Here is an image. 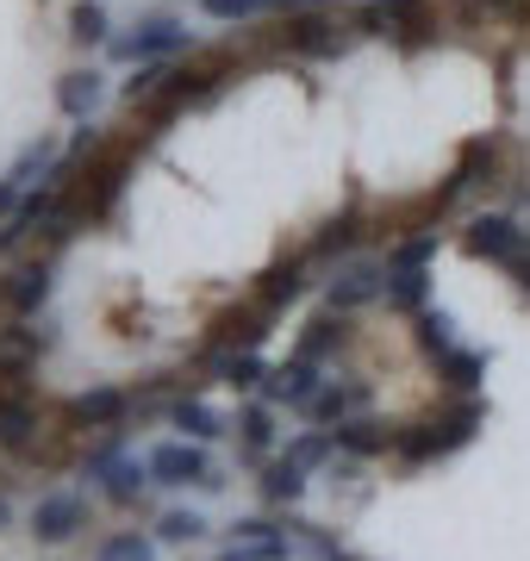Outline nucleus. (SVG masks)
<instances>
[{
	"mask_svg": "<svg viewBox=\"0 0 530 561\" xmlns=\"http://www.w3.org/2000/svg\"><path fill=\"white\" fill-rule=\"evenodd\" d=\"M462 243H469V256L506 268V275L530 294V231L511 219V213H474V219L462 225Z\"/></svg>",
	"mask_w": 530,
	"mask_h": 561,
	"instance_id": "f257e3e1",
	"label": "nucleus"
},
{
	"mask_svg": "<svg viewBox=\"0 0 530 561\" xmlns=\"http://www.w3.org/2000/svg\"><path fill=\"white\" fill-rule=\"evenodd\" d=\"M106 50H113V62H131V69H143V62H175V57H194V32H187V20H175V13H143V20L131 25V32H119Z\"/></svg>",
	"mask_w": 530,
	"mask_h": 561,
	"instance_id": "f03ea898",
	"label": "nucleus"
},
{
	"mask_svg": "<svg viewBox=\"0 0 530 561\" xmlns=\"http://www.w3.org/2000/svg\"><path fill=\"white\" fill-rule=\"evenodd\" d=\"M481 419H487V405H481V393L474 400H456V412L449 419H430V424H412V431H400V443H393V456L400 461H430V456H456L462 443L481 431Z\"/></svg>",
	"mask_w": 530,
	"mask_h": 561,
	"instance_id": "7ed1b4c3",
	"label": "nucleus"
},
{
	"mask_svg": "<svg viewBox=\"0 0 530 561\" xmlns=\"http://www.w3.org/2000/svg\"><path fill=\"white\" fill-rule=\"evenodd\" d=\"M325 381H331L325 368L293 350L287 362H275V368L263 375V393H256V400H268L275 412H307V405L319 400V387H325Z\"/></svg>",
	"mask_w": 530,
	"mask_h": 561,
	"instance_id": "20e7f679",
	"label": "nucleus"
},
{
	"mask_svg": "<svg viewBox=\"0 0 530 561\" xmlns=\"http://www.w3.org/2000/svg\"><path fill=\"white\" fill-rule=\"evenodd\" d=\"M143 461H150V481L157 486H219L212 481V456H206V443H194V437L157 443Z\"/></svg>",
	"mask_w": 530,
	"mask_h": 561,
	"instance_id": "39448f33",
	"label": "nucleus"
},
{
	"mask_svg": "<svg viewBox=\"0 0 530 561\" xmlns=\"http://www.w3.org/2000/svg\"><path fill=\"white\" fill-rule=\"evenodd\" d=\"M425 20H430V0H368L356 32L368 38H400V44H418L425 38Z\"/></svg>",
	"mask_w": 530,
	"mask_h": 561,
	"instance_id": "423d86ee",
	"label": "nucleus"
},
{
	"mask_svg": "<svg viewBox=\"0 0 530 561\" xmlns=\"http://www.w3.org/2000/svg\"><path fill=\"white\" fill-rule=\"evenodd\" d=\"M388 300V262H349V268H337L325 287V306L331 312H362V306Z\"/></svg>",
	"mask_w": 530,
	"mask_h": 561,
	"instance_id": "0eeeda50",
	"label": "nucleus"
},
{
	"mask_svg": "<svg viewBox=\"0 0 530 561\" xmlns=\"http://www.w3.org/2000/svg\"><path fill=\"white\" fill-rule=\"evenodd\" d=\"M307 287H312V256L300 250V256H281V262H268L263 275H256V287H250V300H263L275 319H281L293 300H307Z\"/></svg>",
	"mask_w": 530,
	"mask_h": 561,
	"instance_id": "6e6552de",
	"label": "nucleus"
},
{
	"mask_svg": "<svg viewBox=\"0 0 530 561\" xmlns=\"http://www.w3.org/2000/svg\"><path fill=\"white\" fill-rule=\"evenodd\" d=\"M57 294V280H50V256H32V262H13V275L0 280V300L13 319H38L44 306Z\"/></svg>",
	"mask_w": 530,
	"mask_h": 561,
	"instance_id": "1a4fd4ad",
	"label": "nucleus"
},
{
	"mask_svg": "<svg viewBox=\"0 0 530 561\" xmlns=\"http://www.w3.org/2000/svg\"><path fill=\"white\" fill-rule=\"evenodd\" d=\"M82 530H88L82 493H38V505H32V537L38 542H76Z\"/></svg>",
	"mask_w": 530,
	"mask_h": 561,
	"instance_id": "9d476101",
	"label": "nucleus"
},
{
	"mask_svg": "<svg viewBox=\"0 0 530 561\" xmlns=\"http://www.w3.org/2000/svg\"><path fill=\"white\" fill-rule=\"evenodd\" d=\"M231 437H238V449H244V461H268V456H281V431H275V405L256 400L250 393V405L238 412V424H231Z\"/></svg>",
	"mask_w": 530,
	"mask_h": 561,
	"instance_id": "9b49d317",
	"label": "nucleus"
},
{
	"mask_svg": "<svg viewBox=\"0 0 530 561\" xmlns=\"http://www.w3.org/2000/svg\"><path fill=\"white\" fill-rule=\"evenodd\" d=\"M94 481H101V500L106 505H138L143 493H150V461H138V456H113V461H101V468H88Z\"/></svg>",
	"mask_w": 530,
	"mask_h": 561,
	"instance_id": "f8f14e48",
	"label": "nucleus"
},
{
	"mask_svg": "<svg viewBox=\"0 0 530 561\" xmlns=\"http://www.w3.org/2000/svg\"><path fill=\"white\" fill-rule=\"evenodd\" d=\"M281 44H287V50H300V57H344L356 38H349L344 25H325L319 13H300V20H287V38Z\"/></svg>",
	"mask_w": 530,
	"mask_h": 561,
	"instance_id": "ddd939ff",
	"label": "nucleus"
},
{
	"mask_svg": "<svg viewBox=\"0 0 530 561\" xmlns=\"http://www.w3.org/2000/svg\"><path fill=\"white\" fill-rule=\"evenodd\" d=\"M125 412H131V393L125 387H88V393L69 400V419L88 424V431H119Z\"/></svg>",
	"mask_w": 530,
	"mask_h": 561,
	"instance_id": "4468645a",
	"label": "nucleus"
},
{
	"mask_svg": "<svg viewBox=\"0 0 530 561\" xmlns=\"http://www.w3.org/2000/svg\"><path fill=\"white\" fill-rule=\"evenodd\" d=\"M231 549L250 556V561H293V537H287L281 524H268V518L231 524Z\"/></svg>",
	"mask_w": 530,
	"mask_h": 561,
	"instance_id": "2eb2a0df",
	"label": "nucleus"
},
{
	"mask_svg": "<svg viewBox=\"0 0 530 561\" xmlns=\"http://www.w3.org/2000/svg\"><path fill=\"white\" fill-rule=\"evenodd\" d=\"M388 306H400L406 319H418L430 306V262H400L388 256Z\"/></svg>",
	"mask_w": 530,
	"mask_h": 561,
	"instance_id": "dca6fc26",
	"label": "nucleus"
},
{
	"mask_svg": "<svg viewBox=\"0 0 530 561\" xmlns=\"http://www.w3.org/2000/svg\"><path fill=\"white\" fill-rule=\"evenodd\" d=\"M362 405H368L362 387H349V381H325V387H319V400H312L307 412H300V419L319 424V431H337V424H349L356 412H362Z\"/></svg>",
	"mask_w": 530,
	"mask_h": 561,
	"instance_id": "f3484780",
	"label": "nucleus"
},
{
	"mask_svg": "<svg viewBox=\"0 0 530 561\" xmlns=\"http://www.w3.org/2000/svg\"><path fill=\"white\" fill-rule=\"evenodd\" d=\"M206 375L219 387H231V393H263V362H256V350H212L206 356Z\"/></svg>",
	"mask_w": 530,
	"mask_h": 561,
	"instance_id": "a211bd4d",
	"label": "nucleus"
},
{
	"mask_svg": "<svg viewBox=\"0 0 530 561\" xmlns=\"http://www.w3.org/2000/svg\"><path fill=\"white\" fill-rule=\"evenodd\" d=\"M101 94H106V76H101V69H69V76L57 81V106H62V119L88 125V119H94V106H101Z\"/></svg>",
	"mask_w": 530,
	"mask_h": 561,
	"instance_id": "6ab92c4d",
	"label": "nucleus"
},
{
	"mask_svg": "<svg viewBox=\"0 0 530 561\" xmlns=\"http://www.w3.org/2000/svg\"><path fill=\"white\" fill-rule=\"evenodd\" d=\"M169 431H182V437H194V443H219V437H231V424L212 412V405L200 400V393H182V400L169 405Z\"/></svg>",
	"mask_w": 530,
	"mask_h": 561,
	"instance_id": "aec40b11",
	"label": "nucleus"
},
{
	"mask_svg": "<svg viewBox=\"0 0 530 561\" xmlns=\"http://www.w3.org/2000/svg\"><path fill=\"white\" fill-rule=\"evenodd\" d=\"M268 324H275V312H268L263 300H250L244 312H224V319H219L212 350H256V343L268 337Z\"/></svg>",
	"mask_w": 530,
	"mask_h": 561,
	"instance_id": "412c9836",
	"label": "nucleus"
},
{
	"mask_svg": "<svg viewBox=\"0 0 530 561\" xmlns=\"http://www.w3.org/2000/svg\"><path fill=\"white\" fill-rule=\"evenodd\" d=\"M293 350H300V356H312L319 368H331V356H337V350H349V319L325 306V312L300 331V343H293Z\"/></svg>",
	"mask_w": 530,
	"mask_h": 561,
	"instance_id": "4be33fe9",
	"label": "nucleus"
},
{
	"mask_svg": "<svg viewBox=\"0 0 530 561\" xmlns=\"http://www.w3.org/2000/svg\"><path fill=\"white\" fill-rule=\"evenodd\" d=\"M437 381H443L456 400H474L481 381H487V350H449V356H437Z\"/></svg>",
	"mask_w": 530,
	"mask_h": 561,
	"instance_id": "5701e85b",
	"label": "nucleus"
},
{
	"mask_svg": "<svg viewBox=\"0 0 530 561\" xmlns=\"http://www.w3.org/2000/svg\"><path fill=\"white\" fill-rule=\"evenodd\" d=\"M307 474H312V468H300V461H293V456H268L263 461V500L268 505H300V500H307Z\"/></svg>",
	"mask_w": 530,
	"mask_h": 561,
	"instance_id": "b1692460",
	"label": "nucleus"
},
{
	"mask_svg": "<svg viewBox=\"0 0 530 561\" xmlns=\"http://www.w3.org/2000/svg\"><path fill=\"white\" fill-rule=\"evenodd\" d=\"M493 169H499V150H493L487 138H474L469 150H462V169H456V175H449V187H443V206H449V201H462L469 187H487Z\"/></svg>",
	"mask_w": 530,
	"mask_h": 561,
	"instance_id": "393cba45",
	"label": "nucleus"
},
{
	"mask_svg": "<svg viewBox=\"0 0 530 561\" xmlns=\"http://www.w3.org/2000/svg\"><path fill=\"white\" fill-rule=\"evenodd\" d=\"M57 138H50V131H38V138L25 144L20 157H13V169H7V181H20L25 194H32V187H38V181H50V169H57Z\"/></svg>",
	"mask_w": 530,
	"mask_h": 561,
	"instance_id": "a878e982",
	"label": "nucleus"
},
{
	"mask_svg": "<svg viewBox=\"0 0 530 561\" xmlns=\"http://www.w3.org/2000/svg\"><path fill=\"white\" fill-rule=\"evenodd\" d=\"M281 456H293L300 468H325V461H337L344 449H337V431H319V424H312V431H293V437L281 443Z\"/></svg>",
	"mask_w": 530,
	"mask_h": 561,
	"instance_id": "bb28decb",
	"label": "nucleus"
},
{
	"mask_svg": "<svg viewBox=\"0 0 530 561\" xmlns=\"http://www.w3.org/2000/svg\"><path fill=\"white\" fill-rule=\"evenodd\" d=\"M412 331H418V350H425L430 362L449 356V350H462V343H456V319H449L443 306H425V312L412 319Z\"/></svg>",
	"mask_w": 530,
	"mask_h": 561,
	"instance_id": "cd10ccee",
	"label": "nucleus"
},
{
	"mask_svg": "<svg viewBox=\"0 0 530 561\" xmlns=\"http://www.w3.org/2000/svg\"><path fill=\"white\" fill-rule=\"evenodd\" d=\"M356 243H362V231H356V213H344V219H331L325 231L312 238V250H307V256H312V262H331V256H349Z\"/></svg>",
	"mask_w": 530,
	"mask_h": 561,
	"instance_id": "c85d7f7f",
	"label": "nucleus"
},
{
	"mask_svg": "<svg viewBox=\"0 0 530 561\" xmlns=\"http://www.w3.org/2000/svg\"><path fill=\"white\" fill-rule=\"evenodd\" d=\"M200 537H206V512H194V505H169L157 518V542H200Z\"/></svg>",
	"mask_w": 530,
	"mask_h": 561,
	"instance_id": "c756f323",
	"label": "nucleus"
},
{
	"mask_svg": "<svg viewBox=\"0 0 530 561\" xmlns=\"http://www.w3.org/2000/svg\"><path fill=\"white\" fill-rule=\"evenodd\" d=\"M94 561H157V537H143V530H113V537L94 549Z\"/></svg>",
	"mask_w": 530,
	"mask_h": 561,
	"instance_id": "7c9ffc66",
	"label": "nucleus"
},
{
	"mask_svg": "<svg viewBox=\"0 0 530 561\" xmlns=\"http://www.w3.org/2000/svg\"><path fill=\"white\" fill-rule=\"evenodd\" d=\"M69 38L76 44H113V20H106L101 0H82V7L69 13Z\"/></svg>",
	"mask_w": 530,
	"mask_h": 561,
	"instance_id": "2f4dec72",
	"label": "nucleus"
},
{
	"mask_svg": "<svg viewBox=\"0 0 530 561\" xmlns=\"http://www.w3.org/2000/svg\"><path fill=\"white\" fill-rule=\"evenodd\" d=\"M200 13H206V20L238 25V20H256V13H268V0H200Z\"/></svg>",
	"mask_w": 530,
	"mask_h": 561,
	"instance_id": "473e14b6",
	"label": "nucleus"
},
{
	"mask_svg": "<svg viewBox=\"0 0 530 561\" xmlns=\"http://www.w3.org/2000/svg\"><path fill=\"white\" fill-rule=\"evenodd\" d=\"M300 530H307V542H312V549H319V561H362V556H349V549H337V542H331V537H319L312 524H300Z\"/></svg>",
	"mask_w": 530,
	"mask_h": 561,
	"instance_id": "72a5a7b5",
	"label": "nucleus"
},
{
	"mask_svg": "<svg viewBox=\"0 0 530 561\" xmlns=\"http://www.w3.org/2000/svg\"><path fill=\"white\" fill-rule=\"evenodd\" d=\"M20 206H25V187H20V181H7V175H0V225L13 219Z\"/></svg>",
	"mask_w": 530,
	"mask_h": 561,
	"instance_id": "f704fd0d",
	"label": "nucleus"
},
{
	"mask_svg": "<svg viewBox=\"0 0 530 561\" xmlns=\"http://www.w3.org/2000/svg\"><path fill=\"white\" fill-rule=\"evenodd\" d=\"M325 0H268V13H281V20H300V13H319Z\"/></svg>",
	"mask_w": 530,
	"mask_h": 561,
	"instance_id": "c9c22d12",
	"label": "nucleus"
},
{
	"mask_svg": "<svg viewBox=\"0 0 530 561\" xmlns=\"http://www.w3.org/2000/svg\"><path fill=\"white\" fill-rule=\"evenodd\" d=\"M212 561H250V556H238V549H224V556H212Z\"/></svg>",
	"mask_w": 530,
	"mask_h": 561,
	"instance_id": "e433bc0d",
	"label": "nucleus"
},
{
	"mask_svg": "<svg viewBox=\"0 0 530 561\" xmlns=\"http://www.w3.org/2000/svg\"><path fill=\"white\" fill-rule=\"evenodd\" d=\"M7 518H13V512H7V500H0V530H7Z\"/></svg>",
	"mask_w": 530,
	"mask_h": 561,
	"instance_id": "4c0bfd02",
	"label": "nucleus"
},
{
	"mask_svg": "<svg viewBox=\"0 0 530 561\" xmlns=\"http://www.w3.org/2000/svg\"><path fill=\"white\" fill-rule=\"evenodd\" d=\"M362 7H368V0H362Z\"/></svg>",
	"mask_w": 530,
	"mask_h": 561,
	"instance_id": "58836bf2",
	"label": "nucleus"
}]
</instances>
